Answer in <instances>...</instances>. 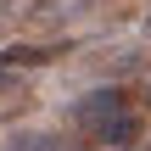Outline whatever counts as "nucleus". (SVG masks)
I'll return each mask as SVG.
<instances>
[{"label": "nucleus", "instance_id": "nucleus-1", "mask_svg": "<svg viewBox=\"0 0 151 151\" xmlns=\"http://www.w3.org/2000/svg\"><path fill=\"white\" fill-rule=\"evenodd\" d=\"M118 112H129V95H123L118 84H101V90H90V95L73 101V129H78V134H95V129H106Z\"/></svg>", "mask_w": 151, "mask_h": 151}, {"label": "nucleus", "instance_id": "nucleus-2", "mask_svg": "<svg viewBox=\"0 0 151 151\" xmlns=\"http://www.w3.org/2000/svg\"><path fill=\"white\" fill-rule=\"evenodd\" d=\"M67 50H73V39H56V45H28V39H17V45H6V50H0V67L28 73V67H45V62L67 56Z\"/></svg>", "mask_w": 151, "mask_h": 151}, {"label": "nucleus", "instance_id": "nucleus-3", "mask_svg": "<svg viewBox=\"0 0 151 151\" xmlns=\"http://www.w3.org/2000/svg\"><path fill=\"white\" fill-rule=\"evenodd\" d=\"M140 129H146V123H140V112L129 106V112H118L106 129H95L90 146H101V151H134V146H140Z\"/></svg>", "mask_w": 151, "mask_h": 151}, {"label": "nucleus", "instance_id": "nucleus-4", "mask_svg": "<svg viewBox=\"0 0 151 151\" xmlns=\"http://www.w3.org/2000/svg\"><path fill=\"white\" fill-rule=\"evenodd\" d=\"M95 0H34V17L39 22H73L78 11H90Z\"/></svg>", "mask_w": 151, "mask_h": 151}, {"label": "nucleus", "instance_id": "nucleus-5", "mask_svg": "<svg viewBox=\"0 0 151 151\" xmlns=\"http://www.w3.org/2000/svg\"><path fill=\"white\" fill-rule=\"evenodd\" d=\"M6 151H56V140H50V134H39V129H28V134H17Z\"/></svg>", "mask_w": 151, "mask_h": 151}, {"label": "nucleus", "instance_id": "nucleus-6", "mask_svg": "<svg viewBox=\"0 0 151 151\" xmlns=\"http://www.w3.org/2000/svg\"><path fill=\"white\" fill-rule=\"evenodd\" d=\"M11 84H17V73H11V67H0V95H6Z\"/></svg>", "mask_w": 151, "mask_h": 151}, {"label": "nucleus", "instance_id": "nucleus-7", "mask_svg": "<svg viewBox=\"0 0 151 151\" xmlns=\"http://www.w3.org/2000/svg\"><path fill=\"white\" fill-rule=\"evenodd\" d=\"M146 106H151V84H146Z\"/></svg>", "mask_w": 151, "mask_h": 151}]
</instances>
